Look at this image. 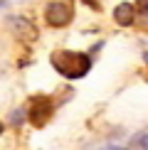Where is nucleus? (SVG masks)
<instances>
[{
	"label": "nucleus",
	"mask_w": 148,
	"mask_h": 150,
	"mask_svg": "<svg viewBox=\"0 0 148 150\" xmlns=\"http://www.w3.org/2000/svg\"><path fill=\"white\" fill-rule=\"evenodd\" d=\"M52 67L67 79H82L91 69V57L84 52H54L52 54Z\"/></svg>",
	"instance_id": "f257e3e1"
},
{
	"label": "nucleus",
	"mask_w": 148,
	"mask_h": 150,
	"mask_svg": "<svg viewBox=\"0 0 148 150\" xmlns=\"http://www.w3.org/2000/svg\"><path fill=\"white\" fill-rule=\"evenodd\" d=\"M74 20V8L64 0H52L45 5V22L49 27H67Z\"/></svg>",
	"instance_id": "f03ea898"
},
{
	"label": "nucleus",
	"mask_w": 148,
	"mask_h": 150,
	"mask_svg": "<svg viewBox=\"0 0 148 150\" xmlns=\"http://www.w3.org/2000/svg\"><path fill=\"white\" fill-rule=\"evenodd\" d=\"M52 113H54V101L52 98H47V96H32L30 98L27 116H30V121H32V126L42 128L49 118H52Z\"/></svg>",
	"instance_id": "7ed1b4c3"
},
{
	"label": "nucleus",
	"mask_w": 148,
	"mask_h": 150,
	"mask_svg": "<svg viewBox=\"0 0 148 150\" xmlns=\"http://www.w3.org/2000/svg\"><path fill=\"white\" fill-rule=\"evenodd\" d=\"M8 27L12 30V35L22 37V40H35L37 37V27L22 15H10L8 17Z\"/></svg>",
	"instance_id": "20e7f679"
},
{
	"label": "nucleus",
	"mask_w": 148,
	"mask_h": 150,
	"mask_svg": "<svg viewBox=\"0 0 148 150\" xmlns=\"http://www.w3.org/2000/svg\"><path fill=\"white\" fill-rule=\"evenodd\" d=\"M114 22L119 25V27H131V25H136V5H131V3L116 5V10H114Z\"/></svg>",
	"instance_id": "39448f33"
},
{
	"label": "nucleus",
	"mask_w": 148,
	"mask_h": 150,
	"mask_svg": "<svg viewBox=\"0 0 148 150\" xmlns=\"http://www.w3.org/2000/svg\"><path fill=\"white\" fill-rule=\"evenodd\" d=\"M136 8H138V12H136L138 25L141 27H148V0H136Z\"/></svg>",
	"instance_id": "423d86ee"
},
{
	"label": "nucleus",
	"mask_w": 148,
	"mask_h": 150,
	"mask_svg": "<svg viewBox=\"0 0 148 150\" xmlns=\"http://www.w3.org/2000/svg\"><path fill=\"white\" fill-rule=\"evenodd\" d=\"M128 150H148V133H136L128 143Z\"/></svg>",
	"instance_id": "0eeeda50"
},
{
	"label": "nucleus",
	"mask_w": 148,
	"mask_h": 150,
	"mask_svg": "<svg viewBox=\"0 0 148 150\" xmlns=\"http://www.w3.org/2000/svg\"><path fill=\"white\" fill-rule=\"evenodd\" d=\"M104 150H128V148H121V145H109V148H104Z\"/></svg>",
	"instance_id": "6e6552de"
},
{
	"label": "nucleus",
	"mask_w": 148,
	"mask_h": 150,
	"mask_svg": "<svg viewBox=\"0 0 148 150\" xmlns=\"http://www.w3.org/2000/svg\"><path fill=\"white\" fill-rule=\"evenodd\" d=\"M3 130H5V126H3V123H0V133H3Z\"/></svg>",
	"instance_id": "1a4fd4ad"
},
{
	"label": "nucleus",
	"mask_w": 148,
	"mask_h": 150,
	"mask_svg": "<svg viewBox=\"0 0 148 150\" xmlns=\"http://www.w3.org/2000/svg\"><path fill=\"white\" fill-rule=\"evenodd\" d=\"M143 59H146V62H148V52H146V54H143Z\"/></svg>",
	"instance_id": "9d476101"
}]
</instances>
